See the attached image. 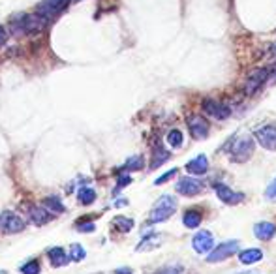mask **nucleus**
Masks as SVG:
<instances>
[{"label":"nucleus","mask_w":276,"mask_h":274,"mask_svg":"<svg viewBox=\"0 0 276 274\" xmlns=\"http://www.w3.org/2000/svg\"><path fill=\"white\" fill-rule=\"evenodd\" d=\"M254 149H256V143L250 135H238L229 145V156L233 161L242 163V161H248L252 158Z\"/></svg>","instance_id":"obj_1"},{"label":"nucleus","mask_w":276,"mask_h":274,"mask_svg":"<svg viewBox=\"0 0 276 274\" xmlns=\"http://www.w3.org/2000/svg\"><path fill=\"white\" fill-rule=\"evenodd\" d=\"M177 210V199L173 196H162V197L156 201V205L151 210V218L149 222L151 224H160V222H165L173 216V212Z\"/></svg>","instance_id":"obj_2"},{"label":"nucleus","mask_w":276,"mask_h":274,"mask_svg":"<svg viewBox=\"0 0 276 274\" xmlns=\"http://www.w3.org/2000/svg\"><path fill=\"white\" fill-rule=\"evenodd\" d=\"M271 76L269 68H256L254 72H250L244 81V94L246 96H254L261 88V86L267 83V79Z\"/></svg>","instance_id":"obj_3"},{"label":"nucleus","mask_w":276,"mask_h":274,"mask_svg":"<svg viewBox=\"0 0 276 274\" xmlns=\"http://www.w3.org/2000/svg\"><path fill=\"white\" fill-rule=\"evenodd\" d=\"M254 137H256V141L259 143L263 149L276 152V126L275 124H265V126L257 128L256 132H254Z\"/></svg>","instance_id":"obj_4"},{"label":"nucleus","mask_w":276,"mask_h":274,"mask_svg":"<svg viewBox=\"0 0 276 274\" xmlns=\"http://www.w3.org/2000/svg\"><path fill=\"white\" fill-rule=\"evenodd\" d=\"M237 252H238L237 240H228V242H222V244L214 246V250L207 255V261L209 263H220V261L231 257L233 254H237Z\"/></svg>","instance_id":"obj_5"},{"label":"nucleus","mask_w":276,"mask_h":274,"mask_svg":"<svg viewBox=\"0 0 276 274\" xmlns=\"http://www.w3.org/2000/svg\"><path fill=\"white\" fill-rule=\"evenodd\" d=\"M25 229V222L15 212L4 210L0 212V231L4 233H21Z\"/></svg>","instance_id":"obj_6"},{"label":"nucleus","mask_w":276,"mask_h":274,"mask_svg":"<svg viewBox=\"0 0 276 274\" xmlns=\"http://www.w3.org/2000/svg\"><path fill=\"white\" fill-rule=\"evenodd\" d=\"M201 107H203V111L209 115V117L216 118V120H226L229 115H231V109H229L228 105L220 104L218 100H212V98H205Z\"/></svg>","instance_id":"obj_7"},{"label":"nucleus","mask_w":276,"mask_h":274,"mask_svg":"<svg viewBox=\"0 0 276 274\" xmlns=\"http://www.w3.org/2000/svg\"><path fill=\"white\" fill-rule=\"evenodd\" d=\"M68 4H70V0H43V2L38 4L36 13L41 15L43 19H51V17H55L57 13L64 10Z\"/></svg>","instance_id":"obj_8"},{"label":"nucleus","mask_w":276,"mask_h":274,"mask_svg":"<svg viewBox=\"0 0 276 274\" xmlns=\"http://www.w3.org/2000/svg\"><path fill=\"white\" fill-rule=\"evenodd\" d=\"M192 246L196 254H210L214 250V238L210 231H199L192 238Z\"/></svg>","instance_id":"obj_9"},{"label":"nucleus","mask_w":276,"mask_h":274,"mask_svg":"<svg viewBox=\"0 0 276 274\" xmlns=\"http://www.w3.org/2000/svg\"><path fill=\"white\" fill-rule=\"evenodd\" d=\"M188 130H190L194 139H205L209 135L210 126L201 115H192L188 118Z\"/></svg>","instance_id":"obj_10"},{"label":"nucleus","mask_w":276,"mask_h":274,"mask_svg":"<svg viewBox=\"0 0 276 274\" xmlns=\"http://www.w3.org/2000/svg\"><path fill=\"white\" fill-rule=\"evenodd\" d=\"M214 190H216L218 199L222 203H226V205H237V203H240V201L244 199V194H240V192L235 194L229 186L222 184V182H216V184H214Z\"/></svg>","instance_id":"obj_11"},{"label":"nucleus","mask_w":276,"mask_h":274,"mask_svg":"<svg viewBox=\"0 0 276 274\" xmlns=\"http://www.w3.org/2000/svg\"><path fill=\"white\" fill-rule=\"evenodd\" d=\"M203 188V184H201L197 179H192V177H184L177 182V186L175 190L181 194V196H186V197H192V196H197Z\"/></svg>","instance_id":"obj_12"},{"label":"nucleus","mask_w":276,"mask_h":274,"mask_svg":"<svg viewBox=\"0 0 276 274\" xmlns=\"http://www.w3.org/2000/svg\"><path fill=\"white\" fill-rule=\"evenodd\" d=\"M186 171L190 173V175H205L207 171H209V160H207V156L205 154H199V156H196L194 160H190L186 163Z\"/></svg>","instance_id":"obj_13"},{"label":"nucleus","mask_w":276,"mask_h":274,"mask_svg":"<svg viewBox=\"0 0 276 274\" xmlns=\"http://www.w3.org/2000/svg\"><path fill=\"white\" fill-rule=\"evenodd\" d=\"M254 235L259 240H271L276 235V226L271 222H259L254 226Z\"/></svg>","instance_id":"obj_14"},{"label":"nucleus","mask_w":276,"mask_h":274,"mask_svg":"<svg viewBox=\"0 0 276 274\" xmlns=\"http://www.w3.org/2000/svg\"><path fill=\"white\" fill-rule=\"evenodd\" d=\"M263 259V252L259 248H248V250H242L238 254V261L242 265H254L259 263Z\"/></svg>","instance_id":"obj_15"},{"label":"nucleus","mask_w":276,"mask_h":274,"mask_svg":"<svg viewBox=\"0 0 276 274\" xmlns=\"http://www.w3.org/2000/svg\"><path fill=\"white\" fill-rule=\"evenodd\" d=\"M29 216L36 226H45L49 220L53 218L47 208H41V207H29Z\"/></svg>","instance_id":"obj_16"},{"label":"nucleus","mask_w":276,"mask_h":274,"mask_svg":"<svg viewBox=\"0 0 276 274\" xmlns=\"http://www.w3.org/2000/svg\"><path fill=\"white\" fill-rule=\"evenodd\" d=\"M49 259H51V263L55 265V267H64V265L70 261V257H68L66 254H64V250L62 248H51L49 250Z\"/></svg>","instance_id":"obj_17"},{"label":"nucleus","mask_w":276,"mask_h":274,"mask_svg":"<svg viewBox=\"0 0 276 274\" xmlns=\"http://www.w3.org/2000/svg\"><path fill=\"white\" fill-rule=\"evenodd\" d=\"M182 224L188 227V229H196L201 224V212L199 210H186L184 216H182Z\"/></svg>","instance_id":"obj_18"},{"label":"nucleus","mask_w":276,"mask_h":274,"mask_svg":"<svg viewBox=\"0 0 276 274\" xmlns=\"http://www.w3.org/2000/svg\"><path fill=\"white\" fill-rule=\"evenodd\" d=\"M43 208H47L51 214H62L66 210L58 197H45L43 199Z\"/></svg>","instance_id":"obj_19"},{"label":"nucleus","mask_w":276,"mask_h":274,"mask_svg":"<svg viewBox=\"0 0 276 274\" xmlns=\"http://www.w3.org/2000/svg\"><path fill=\"white\" fill-rule=\"evenodd\" d=\"M169 158H171V154L165 151V149H162V147H156V149H154V156H153V163H151V167L156 169V167H160L163 161H167Z\"/></svg>","instance_id":"obj_20"},{"label":"nucleus","mask_w":276,"mask_h":274,"mask_svg":"<svg viewBox=\"0 0 276 274\" xmlns=\"http://www.w3.org/2000/svg\"><path fill=\"white\" fill-rule=\"evenodd\" d=\"M79 203L81 205H90V203H94L96 201V192L92 188H88V186H85V188L79 190Z\"/></svg>","instance_id":"obj_21"},{"label":"nucleus","mask_w":276,"mask_h":274,"mask_svg":"<svg viewBox=\"0 0 276 274\" xmlns=\"http://www.w3.org/2000/svg\"><path fill=\"white\" fill-rule=\"evenodd\" d=\"M113 224H115V227L120 231V233H128V231H132L133 220L132 218H126V216H117Z\"/></svg>","instance_id":"obj_22"},{"label":"nucleus","mask_w":276,"mask_h":274,"mask_svg":"<svg viewBox=\"0 0 276 274\" xmlns=\"http://www.w3.org/2000/svg\"><path fill=\"white\" fill-rule=\"evenodd\" d=\"M145 165V160L143 156H132L130 160L124 163V169L126 171H141Z\"/></svg>","instance_id":"obj_23"},{"label":"nucleus","mask_w":276,"mask_h":274,"mask_svg":"<svg viewBox=\"0 0 276 274\" xmlns=\"http://www.w3.org/2000/svg\"><path fill=\"white\" fill-rule=\"evenodd\" d=\"M182 141H184V135H182L181 130H171V132L167 133V143L171 147H175V149H179L182 145Z\"/></svg>","instance_id":"obj_24"},{"label":"nucleus","mask_w":276,"mask_h":274,"mask_svg":"<svg viewBox=\"0 0 276 274\" xmlns=\"http://www.w3.org/2000/svg\"><path fill=\"white\" fill-rule=\"evenodd\" d=\"M85 255H86V252L81 244H72L70 246V261H81Z\"/></svg>","instance_id":"obj_25"},{"label":"nucleus","mask_w":276,"mask_h":274,"mask_svg":"<svg viewBox=\"0 0 276 274\" xmlns=\"http://www.w3.org/2000/svg\"><path fill=\"white\" fill-rule=\"evenodd\" d=\"M21 273L23 274H38L39 273V263L38 261H27V263L21 267Z\"/></svg>","instance_id":"obj_26"},{"label":"nucleus","mask_w":276,"mask_h":274,"mask_svg":"<svg viewBox=\"0 0 276 274\" xmlns=\"http://www.w3.org/2000/svg\"><path fill=\"white\" fill-rule=\"evenodd\" d=\"M158 240H160V236H153V238H147V240H143V242L137 246L135 250H137V252H143V250H149V248H153V244H156Z\"/></svg>","instance_id":"obj_27"},{"label":"nucleus","mask_w":276,"mask_h":274,"mask_svg":"<svg viewBox=\"0 0 276 274\" xmlns=\"http://www.w3.org/2000/svg\"><path fill=\"white\" fill-rule=\"evenodd\" d=\"M265 197L269 199V201H276V179L267 186L265 190Z\"/></svg>","instance_id":"obj_28"},{"label":"nucleus","mask_w":276,"mask_h":274,"mask_svg":"<svg viewBox=\"0 0 276 274\" xmlns=\"http://www.w3.org/2000/svg\"><path fill=\"white\" fill-rule=\"evenodd\" d=\"M177 171H179V169H169L167 173H163L162 177H158V179L154 180V184H163V182H167V180L173 179V177L177 175Z\"/></svg>","instance_id":"obj_29"},{"label":"nucleus","mask_w":276,"mask_h":274,"mask_svg":"<svg viewBox=\"0 0 276 274\" xmlns=\"http://www.w3.org/2000/svg\"><path fill=\"white\" fill-rule=\"evenodd\" d=\"M77 231H81V233H92L94 231V224H79Z\"/></svg>","instance_id":"obj_30"},{"label":"nucleus","mask_w":276,"mask_h":274,"mask_svg":"<svg viewBox=\"0 0 276 274\" xmlns=\"http://www.w3.org/2000/svg\"><path fill=\"white\" fill-rule=\"evenodd\" d=\"M130 182H132V177H128V175H126V177H120V179H118V184H117V190L124 188V186L130 184Z\"/></svg>","instance_id":"obj_31"},{"label":"nucleus","mask_w":276,"mask_h":274,"mask_svg":"<svg viewBox=\"0 0 276 274\" xmlns=\"http://www.w3.org/2000/svg\"><path fill=\"white\" fill-rule=\"evenodd\" d=\"M6 39H8V32L4 30V27H0V47L6 43Z\"/></svg>","instance_id":"obj_32"},{"label":"nucleus","mask_w":276,"mask_h":274,"mask_svg":"<svg viewBox=\"0 0 276 274\" xmlns=\"http://www.w3.org/2000/svg\"><path fill=\"white\" fill-rule=\"evenodd\" d=\"M117 274H132V273H130L128 269H118V271H117Z\"/></svg>","instance_id":"obj_33"},{"label":"nucleus","mask_w":276,"mask_h":274,"mask_svg":"<svg viewBox=\"0 0 276 274\" xmlns=\"http://www.w3.org/2000/svg\"><path fill=\"white\" fill-rule=\"evenodd\" d=\"M271 55L276 58V45H273V49H271Z\"/></svg>","instance_id":"obj_34"},{"label":"nucleus","mask_w":276,"mask_h":274,"mask_svg":"<svg viewBox=\"0 0 276 274\" xmlns=\"http://www.w3.org/2000/svg\"><path fill=\"white\" fill-rule=\"evenodd\" d=\"M0 274H8V273H6V271H0Z\"/></svg>","instance_id":"obj_35"}]
</instances>
